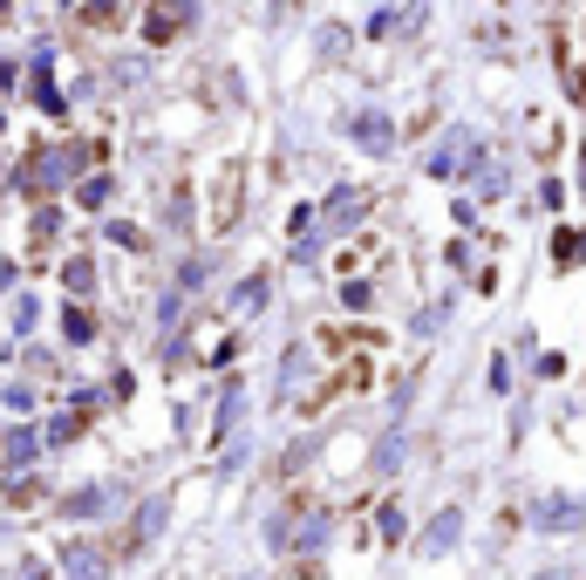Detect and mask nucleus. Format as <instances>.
<instances>
[{
    "mask_svg": "<svg viewBox=\"0 0 586 580\" xmlns=\"http://www.w3.org/2000/svg\"><path fill=\"white\" fill-rule=\"evenodd\" d=\"M579 75H586V8H579Z\"/></svg>",
    "mask_w": 586,
    "mask_h": 580,
    "instance_id": "obj_1",
    "label": "nucleus"
}]
</instances>
